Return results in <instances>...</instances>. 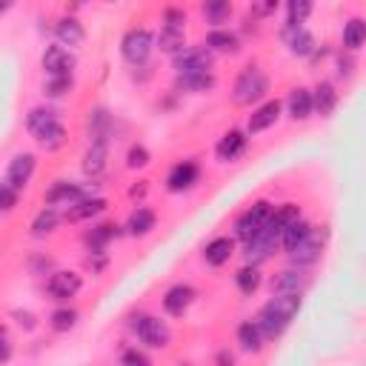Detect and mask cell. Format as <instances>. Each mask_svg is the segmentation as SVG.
I'll list each match as a JSON object with an SVG mask.
<instances>
[{"instance_id": "obj_32", "label": "cell", "mask_w": 366, "mask_h": 366, "mask_svg": "<svg viewBox=\"0 0 366 366\" xmlns=\"http://www.w3.org/2000/svg\"><path fill=\"white\" fill-rule=\"evenodd\" d=\"M272 289L277 292V295H297V289H300V274L297 272H280L274 280H272Z\"/></svg>"}, {"instance_id": "obj_25", "label": "cell", "mask_w": 366, "mask_h": 366, "mask_svg": "<svg viewBox=\"0 0 366 366\" xmlns=\"http://www.w3.org/2000/svg\"><path fill=\"white\" fill-rule=\"evenodd\" d=\"M157 43H160V49H163V51L177 54V51H183V49H186V34H183V29L163 26V29H160V34H157Z\"/></svg>"}, {"instance_id": "obj_28", "label": "cell", "mask_w": 366, "mask_h": 366, "mask_svg": "<svg viewBox=\"0 0 366 366\" xmlns=\"http://www.w3.org/2000/svg\"><path fill=\"white\" fill-rule=\"evenodd\" d=\"M363 37H366V23L360 17H352L346 26H343V46L346 49H360L363 46Z\"/></svg>"}, {"instance_id": "obj_23", "label": "cell", "mask_w": 366, "mask_h": 366, "mask_svg": "<svg viewBox=\"0 0 366 366\" xmlns=\"http://www.w3.org/2000/svg\"><path fill=\"white\" fill-rule=\"evenodd\" d=\"M312 112H315V109H312V92H309V89H295V92L289 94V114H292L295 120H306Z\"/></svg>"}, {"instance_id": "obj_3", "label": "cell", "mask_w": 366, "mask_h": 366, "mask_svg": "<svg viewBox=\"0 0 366 366\" xmlns=\"http://www.w3.org/2000/svg\"><path fill=\"white\" fill-rule=\"evenodd\" d=\"M266 92H269L266 74H263L260 69H246V71L237 77V83H234V103L249 106V103L260 100Z\"/></svg>"}, {"instance_id": "obj_33", "label": "cell", "mask_w": 366, "mask_h": 366, "mask_svg": "<svg viewBox=\"0 0 366 366\" xmlns=\"http://www.w3.org/2000/svg\"><path fill=\"white\" fill-rule=\"evenodd\" d=\"M234 280H237V289H240L243 295H252V292L260 286V272H257V266H243Z\"/></svg>"}, {"instance_id": "obj_4", "label": "cell", "mask_w": 366, "mask_h": 366, "mask_svg": "<svg viewBox=\"0 0 366 366\" xmlns=\"http://www.w3.org/2000/svg\"><path fill=\"white\" fill-rule=\"evenodd\" d=\"M152 46H154V37H152L146 29H129V31L123 34V40H120V51H123V57H126L132 66L146 63L149 54H152Z\"/></svg>"}, {"instance_id": "obj_40", "label": "cell", "mask_w": 366, "mask_h": 366, "mask_svg": "<svg viewBox=\"0 0 366 366\" xmlns=\"http://www.w3.org/2000/svg\"><path fill=\"white\" fill-rule=\"evenodd\" d=\"M74 320H77V312H74V309H57V312L51 315V329L66 332V329L74 326Z\"/></svg>"}, {"instance_id": "obj_5", "label": "cell", "mask_w": 366, "mask_h": 366, "mask_svg": "<svg viewBox=\"0 0 366 366\" xmlns=\"http://www.w3.org/2000/svg\"><path fill=\"white\" fill-rule=\"evenodd\" d=\"M174 69L180 77H192V74H206L212 69V51L209 49H200V46H192V49H183L174 54Z\"/></svg>"}, {"instance_id": "obj_42", "label": "cell", "mask_w": 366, "mask_h": 366, "mask_svg": "<svg viewBox=\"0 0 366 366\" xmlns=\"http://www.w3.org/2000/svg\"><path fill=\"white\" fill-rule=\"evenodd\" d=\"M146 163H149V149L140 146V143H134V146L129 149V154H126V166H129V169H140V166H146Z\"/></svg>"}, {"instance_id": "obj_26", "label": "cell", "mask_w": 366, "mask_h": 366, "mask_svg": "<svg viewBox=\"0 0 366 366\" xmlns=\"http://www.w3.org/2000/svg\"><path fill=\"white\" fill-rule=\"evenodd\" d=\"M34 137H37V143H40L43 149H49V152H51V149H60V146L66 143V129H63V123L57 120V123H51V126H46V129H40Z\"/></svg>"}, {"instance_id": "obj_16", "label": "cell", "mask_w": 366, "mask_h": 366, "mask_svg": "<svg viewBox=\"0 0 366 366\" xmlns=\"http://www.w3.org/2000/svg\"><path fill=\"white\" fill-rule=\"evenodd\" d=\"M54 34H57L60 46H77V43H83V37H86L83 23L74 20V17H60L57 26H54Z\"/></svg>"}, {"instance_id": "obj_19", "label": "cell", "mask_w": 366, "mask_h": 366, "mask_svg": "<svg viewBox=\"0 0 366 366\" xmlns=\"http://www.w3.org/2000/svg\"><path fill=\"white\" fill-rule=\"evenodd\" d=\"M286 43H289V49L295 51V54H312L315 51V37L303 29V26H289L286 29Z\"/></svg>"}, {"instance_id": "obj_6", "label": "cell", "mask_w": 366, "mask_h": 366, "mask_svg": "<svg viewBox=\"0 0 366 366\" xmlns=\"http://www.w3.org/2000/svg\"><path fill=\"white\" fill-rule=\"evenodd\" d=\"M134 332H137V337H140L146 346H152V349L169 346V326H166L160 317L140 315V317L134 320Z\"/></svg>"}, {"instance_id": "obj_30", "label": "cell", "mask_w": 366, "mask_h": 366, "mask_svg": "<svg viewBox=\"0 0 366 366\" xmlns=\"http://www.w3.org/2000/svg\"><path fill=\"white\" fill-rule=\"evenodd\" d=\"M57 220H60V214L51 209V206H46L43 212H37V217L31 220V234H49V232H54V226H57Z\"/></svg>"}, {"instance_id": "obj_17", "label": "cell", "mask_w": 366, "mask_h": 366, "mask_svg": "<svg viewBox=\"0 0 366 366\" xmlns=\"http://www.w3.org/2000/svg\"><path fill=\"white\" fill-rule=\"evenodd\" d=\"M243 149H246V134L237 132V129H232V132H226V134L220 137V143H217V157H220V160H234L237 154H243Z\"/></svg>"}, {"instance_id": "obj_36", "label": "cell", "mask_w": 366, "mask_h": 366, "mask_svg": "<svg viewBox=\"0 0 366 366\" xmlns=\"http://www.w3.org/2000/svg\"><path fill=\"white\" fill-rule=\"evenodd\" d=\"M46 97H63L71 92V74H63V77H49L46 86H43Z\"/></svg>"}, {"instance_id": "obj_35", "label": "cell", "mask_w": 366, "mask_h": 366, "mask_svg": "<svg viewBox=\"0 0 366 366\" xmlns=\"http://www.w3.org/2000/svg\"><path fill=\"white\" fill-rule=\"evenodd\" d=\"M112 237H114V226H112V223H100V226H94V229L89 232V237H86V240H89V246H92V249H97V252H100Z\"/></svg>"}, {"instance_id": "obj_41", "label": "cell", "mask_w": 366, "mask_h": 366, "mask_svg": "<svg viewBox=\"0 0 366 366\" xmlns=\"http://www.w3.org/2000/svg\"><path fill=\"white\" fill-rule=\"evenodd\" d=\"M17 192L20 189H14L9 180H0V212H11L17 206Z\"/></svg>"}, {"instance_id": "obj_2", "label": "cell", "mask_w": 366, "mask_h": 366, "mask_svg": "<svg viewBox=\"0 0 366 366\" xmlns=\"http://www.w3.org/2000/svg\"><path fill=\"white\" fill-rule=\"evenodd\" d=\"M269 217H272V203H269V200H257V203H252V206L237 217V223H234L237 237H240L243 243H249V240L269 223Z\"/></svg>"}, {"instance_id": "obj_15", "label": "cell", "mask_w": 366, "mask_h": 366, "mask_svg": "<svg viewBox=\"0 0 366 366\" xmlns=\"http://www.w3.org/2000/svg\"><path fill=\"white\" fill-rule=\"evenodd\" d=\"M232 254H234V240L232 237H214L203 249V257H206L209 266H223Z\"/></svg>"}, {"instance_id": "obj_29", "label": "cell", "mask_w": 366, "mask_h": 366, "mask_svg": "<svg viewBox=\"0 0 366 366\" xmlns=\"http://www.w3.org/2000/svg\"><path fill=\"white\" fill-rule=\"evenodd\" d=\"M206 46L214 49V51H234L237 49V37L226 29H212L209 37H206Z\"/></svg>"}, {"instance_id": "obj_18", "label": "cell", "mask_w": 366, "mask_h": 366, "mask_svg": "<svg viewBox=\"0 0 366 366\" xmlns=\"http://www.w3.org/2000/svg\"><path fill=\"white\" fill-rule=\"evenodd\" d=\"M154 223H157V217H154V212L152 209H146V206H137L132 214H129V220H126V229H129V234H149L152 229H154Z\"/></svg>"}, {"instance_id": "obj_20", "label": "cell", "mask_w": 366, "mask_h": 366, "mask_svg": "<svg viewBox=\"0 0 366 366\" xmlns=\"http://www.w3.org/2000/svg\"><path fill=\"white\" fill-rule=\"evenodd\" d=\"M106 169V140H94L89 149H86V154H83V172L86 174H100Z\"/></svg>"}, {"instance_id": "obj_21", "label": "cell", "mask_w": 366, "mask_h": 366, "mask_svg": "<svg viewBox=\"0 0 366 366\" xmlns=\"http://www.w3.org/2000/svg\"><path fill=\"white\" fill-rule=\"evenodd\" d=\"M103 209H106V200H103V197H83L80 203L69 206V212H66V220H89V217L100 214Z\"/></svg>"}, {"instance_id": "obj_9", "label": "cell", "mask_w": 366, "mask_h": 366, "mask_svg": "<svg viewBox=\"0 0 366 366\" xmlns=\"http://www.w3.org/2000/svg\"><path fill=\"white\" fill-rule=\"evenodd\" d=\"M43 69L49 77H63V74H71L74 69V54L63 46H49L43 51Z\"/></svg>"}, {"instance_id": "obj_37", "label": "cell", "mask_w": 366, "mask_h": 366, "mask_svg": "<svg viewBox=\"0 0 366 366\" xmlns=\"http://www.w3.org/2000/svg\"><path fill=\"white\" fill-rule=\"evenodd\" d=\"M272 220H274L280 229H286L289 223L300 220V209H297L295 203H286V206H280V209H272Z\"/></svg>"}, {"instance_id": "obj_1", "label": "cell", "mask_w": 366, "mask_h": 366, "mask_svg": "<svg viewBox=\"0 0 366 366\" xmlns=\"http://www.w3.org/2000/svg\"><path fill=\"white\" fill-rule=\"evenodd\" d=\"M297 309H300V297L297 295H274L263 309H260V315H257V329H260V335H266V337H277V335H283V329L292 323V317L297 315Z\"/></svg>"}, {"instance_id": "obj_44", "label": "cell", "mask_w": 366, "mask_h": 366, "mask_svg": "<svg viewBox=\"0 0 366 366\" xmlns=\"http://www.w3.org/2000/svg\"><path fill=\"white\" fill-rule=\"evenodd\" d=\"M11 357V346H9V340H6V329L0 326V363H6Z\"/></svg>"}, {"instance_id": "obj_27", "label": "cell", "mask_w": 366, "mask_h": 366, "mask_svg": "<svg viewBox=\"0 0 366 366\" xmlns=\"http://www.w3.org/2000/svg\"><path fill=\"white\" fill-rule=\"evenodd\" d=\"M57 120H60V117H57V112H54V109L37 106V109H31V112H29L26 126H29V132H31V134H37L40 129H46V126H51V123H57Z\"/></svg>"}, {"instance_id": "obj_14", "label": "cell", "mask_w": 366, "mask_h": 366, "mask_svg": "<svg viewBox=\"0 0 366 366\" xmlns=\"http://www.w3.org/2000/svg\"><path fill=\"white\" fill-rule=\"evenodd\" d=\"M280 117V100H266L260 109H254L252 112V117H249V134H257V132H263V129H269L274 120Z\"/></svg>"}, {"instance_id": "obj_24", "label": "cell", "mask_w": 366, "mask_h": 366, "mask_svg": "<svg viewBox=\"0 0 366 366\" xmlns=\"http://www.w3.org/2000/svg\"><path fill=\"white\" fill-rule=\"evenodd\" d=\"M237 343H240L246 352H260L263 335H260V329H257L254 320H243V323L237 326Z\"/></svg>"}, {"instance_id": "obj_13", "label": "cell", "mask_w": 366, "mask_h": 366, "mask_svg": "<svg viewBox=\"0 0 366 366\" xmlns=\"http://www.w3.org/2000/svg\"><path fill=\"white\" fill-rule=\"evenodd\" d=\"M197 166L192 163V160H183V163H177V166H172V172H169V177H166V186L172 189V192H186V189H192L194 183H197Z\"/></svg>"}, {"instance_id": "obj_39", "label": "cell", "mask_w": 366, "mask_h": 366, "mask_svg": "<svg viewBox=\"0 0 366 366\" xmlns=\"http://www.w3.org/2000/svg\"><path fill=\"white\" fill-rule=\"evenodd\" d=\"M212 83H214L212 71H206V74H192V77H180V86H186L189 92H206V89H212Z\"/></svg>"}, {"instance_id": "obj_43", "label": "cell", "mask_w": 366, "mask_h": 366, "mask_svg": "<svg viewBox=\"0 0 366 366\" xmlns=\"http://www.w3.org/2000/svg\"><path fill=\"white\" fill-rule=\"evenodd\" d=\"M120 366H152V360L146 357V352L140 349H126L120 355Z\"/></svg>"}, {"instance_id": "obj_11", "label": "cell", "mask_w": 366, "mask_h": 366, "mask_svg": "<svg viewBox=\"0 0 366 366\" xmlns=\"http://www.w3.org/2000/svg\"><path fill=\"white\" fill-rule=\"evenodd\" d=\"M34 169H37V160H34V154H17L11 163H9V172H6V180L14 186V189H23L29 180H31V174H34Z\"/></svg>"}, {"instance_id": "obj_22", "label": "cell", "mask_w": 366, "mask_h": 366, "mask_svg": "<svg viewBox=\"0 0 366 366\" xmlns=\"http://www.w3.org/2000/svg\"><path fill=\"white\" fill-rule=\"evenodd\" d=\"M335 106H337V92H335V86L326 83V80L317 83V89H315V94H312V109H317L320 114H332Z\"/></svg>"}, {"instance_id": "obj_45", "label": "cell", "mask_w": 366, "mask_h": 366, "mask_svg": "<svg viewBox=\"0 0 366 366\" xmlns=\"http://www.w3.org/2000/svg\"><path fill=\"white\" fill-rule=\"evenodd\" d=\"M9 9V3H0V11H6Z\"/></svg>"}, {"instance_id": "obj_10", "label": "cell", "mask_w": 366, "mask_h": 366, "mask_svg": "<svg viewBox=\"0 0 366 366\" xmlns=\"http://www.w3.org/2000/svg\"><path fill=\"white\" fill-rule=\"evenodd\" d=\"M83 197H89L86 189L77 186V183H66V180H57V183L46 192V203H49L51 209H54V206H74V203H80Z\"/></svg>"}, {"instance_id": "obj_38", "label": "cell", "mask_w": 366, "mask_h": 366, "mask_svg": "<svg viewBox=\"0 0 366 366\" xmlns=\"http://www.w3.org/2000/svg\"><path fill=\"white\" fill-rule=\"evenodd\" d=\"M203 14L212 20V23H223L229 14H232V6L226 0H214V3H206L203 6Z\"/></svg>"}, {"instance_id": "obj_8", "label": "cell", "mask_w": 366, "mask_h": 366, "mask_svg": "<svg viewBox=\"0 0 366 366\" xmlns=\"http://www.w3.org/2000/svg\"><path fill=\"white\" fill-rule=\"evenodd\" d=\"M80 286H83L80 274H77V272H69V269L54 272V274L49 277V283H46V289H49V295H51L54 300H69V297H74V295L80 292Z\"/></svg>"}, {"instance_id": "obj_7", "label": "cell", "mask_w": 366, "mask_h": 366, "mask_svg": "<svg viewBox=\"0 0 366 366\" xmlns=\"http://www.w3.org/2000/svg\"><path fill=\"white\" fill-rule=\"evenodd\" d=\"M323 237H326V232H317V229H309L306 232V237L289 252V257H292V263H297V266H306V263H315L317 257H320V249H323Z\"/></svg>"}, {"instance_id": "obj_34", "label": "cell", "mask_w": 366, "mask_h": 366, "mask_svg": "<svg viewBox=\"0 0 366 366\" xmlns=\"http://www.w3.org/2000/svg\"><path fill=\"white\" fill-rule=\"evenodd\" d=\"M312 11V3L309 0H289L286 3V14H289V26H300Z\"/></svg>"}, {"instance_id": "obj_31", "label": "cell", "mask_w": 366, "mask_h": 366, "mask_svg": "<svg viewBox=\"0 0 366 366\" xmlns=\"http://www.w3.org/2000/svg\"><path fill=\"white\" fill-rule=\"evenodd\" d=\"M312 226L309 223H303V220H295V223H289L283 232H280V243L286 246V252H292L303 237H306V232H309Z\"/></svg>"}, {"instance_id": "obj_12", "label": "cell", "mask_w": 366, "mask_h": 366, "mask_svg": "<svg viewBox=\"0 0 366 366\" xmlns=\"http://www.w3.org/2000/svg\"><path fill=\"white\" fill-rule=\"evenodd\" d=\"M194 300V289L192 286H186V283H174L166 295H163V309L169 312V315H174V317H180L186 309H189V303Z\"/></svg>"}]
</instances>
